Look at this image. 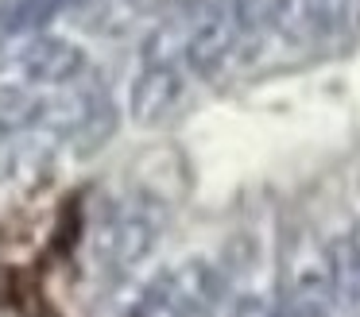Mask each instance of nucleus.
Wrapping results in <instances>:
<instances>
[{
    "label": "nucleus",
    "instance_id": "2",
    "mask_svg": "<svg viewBox=\"0 0 360 317\" xmlns=\"http://www.w3.org/2000/svg\"><path fill=\"white\" fill-rule=\"evenodd\" d=\"M248 0H229V4H217L210 15L194 23L186 46H182V58L194 74L210 77L225 66V58L236 51L240 35L248 31Z\"/></svg>",
    "mask_w": 360,
    "mask_h": 317
},
{
    "label": "nucleus",
    "instance_id": "3",
    "mask_svg": "<svg viewBox=\"0 0 360 317\" xmlns=\"http://www.w3.org/2000/svg\"><path fill=\"white\" fill-rule=\"evenodd\" d=\"M155 240V221L148 216V209L120 205L97 232V259L105 271H128L132 263L143 259V252Z\"/></svg>",
    "mask_w": 360,
    "mask_h": 317
},
{
    "label": "nucleus",
    "instance_id": "5",
    "mask_svg": "<svg viewBox=\"0 0 360 317\" xmlns=\"http://www.w3.org/2000/svg\"><path fill=\"white\" fill-rule=\"evenodd\" d=\"M20 66L39 85H70L86 70V54L63 35H39L20 51Z\"/></svg>",
    "mask_w": 360,
    "mask_h": 317
},
{
    "label": "nucleus",
    "instance_id": "8",
    "mask_svg": "<svg viewBox=\"0 0 360 317\" xmlns=\"http://www.w3.org/2000/svg\"><path fill=\"white\" fill-rule=\"evenodd\" d=\"M341 27L360 31V0H341Z\"/></svg>",
    "mask_w": 360,
    "mask_h": 317
},
{
    "label": "nucleus",
    "instance_id": "6",
    "mask_svg": "<svg viewBox=\"0 0 360 317\" xmlns=\"http://www.w3.org/2000/svg\"><path fill=\"white\" fill-rule=\"evenodd\" d=\"M267 20L290 43H314L318 35L341 27V0H271Z\"/></svg>",
    "mask_w": 360,
    "mask_h": 317
},
{
    "label": "nucleus",
    "instance_id": "1",
    "mask_svg": "<svg viewBox=\"0 0 360 317\" xmlns=\"http://www.w3.org/2000/svg\"><path fill=\"white\" fill-rule=\"evenodd\" d=\"M225 283L210 263H182L171 267L143 290L132 306V317H202L221 298Z\"/></svg>",
    "mask_w": 360,
    "mask_h": 317
},
{
    "label": "nucleus",
    "instance_id": "4",
    "mask_svg": "<svg viewBox=\"0 0 360 317\" xmlns=\"http://www.w3.org/2000/svg\"><path fill=\"white\" fill-rule=\"evenodd\" d=\"M182 101V77L171 62H148L128 93V112L140 124H159L179 108Z\"/></svg>",
    "mask_w": 360,
    "mask_h": 317
},
{
    "label": "nucleus",
    "instance_id": "7",
    "mask_svg": "<svg viewBox=\"0 0 360 317\" xmlns=\"http://www.w3.org/2000/svg\"><path fill=\"white\" fill-rule=\"evenodd\" d=\"M39 112H43V101L32 89L8 85V89L0 93V124L4 128H24V124L39 120Z\"/></svg>",
    "mask_w": 360,
    "mask_h": 317
}]
</instances>
